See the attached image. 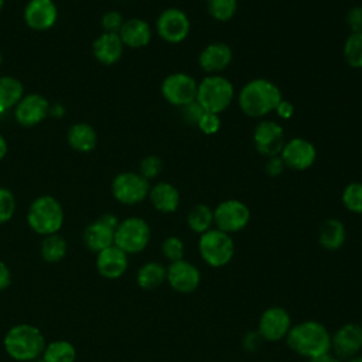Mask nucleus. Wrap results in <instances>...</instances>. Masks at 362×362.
<instances>
[{
	"instance_id": "nucleus-26",
	"label": "nucleus",
	"mask_w": 362,
	"mask_h": 362,
	"mask_svg": "<svg viewBox=\"0 0 362 362\" xmlns=\"http://www.w3.org/2000/svg\"><path fill=\"white\" fill-rule=\"evenodd\" d=\"M68 144L79 153H90L98 143V134L95 129L83 122L74 123L66 133Z\"/></svg>"
},
{
	"instance_id": "nucleus-21",
	"label": "nucleus",
	"mask_w": 362,
	"mask_h": 362,
	"mask_svg": "<svg viewBox=\"0 0 362 362\" xmlns=\"http://www.w3.org/2000/svg\"><path fill=\"white\" fill-rule=\"evenodd\" d=\"M129 267V255L112 245L99 253H96V270L98 273L109 280L122 277Z\"/></svg>"
},
{
	"instance_id": "nucleus-39",
	"label": "nucleus",
	"mask_w": 362,
	"mask_h": 362,
	"mask_svg": "<svg viewBox=\"0 0 362 362\" xmlns=\"http://www.w3.org/2000/svg\"><path fill=\"white\" fill-rule=\"evenodd\" d=\"M123 23H124V18H123L122 13H119L116 10L106 11L100 20L103 33H116L117 34L120 31Z\"/></svg>"
},
{
	"instance_id": "nucleus-4",
	"label": "nucleus",
	"mask_w": 362,
	"mask_h": 362,
	"mask_svg": "<svg viewBox=\"0 0 362 362\" xmlns=\"http://www.w3.org/2000/svg\"><path fill=\"white\" fill-rule=\"evenodd\" d=\"M64 208L52 195L37 197L27 209V223L41 236L58 233L64 225Z\"/></svg>"
},
{
	"instance_id": "nucleus-19",
	"label": "nucleus",
	"mask_w": 362,
	"mask_h": 362,
	"mask_svg": "<svg viewBox=\"0 0 362 362\" xmlns=\"http://www.w3.org/2000/svg\"><path fill=\"white\" fill-rule=\"evenodd\" d=\"M23 18L34 31H47L52 28L58 20V7L54 0H28Z\"/></svg>"
},
{
	"instance_id": "nucleus-9",
	"label": "nucleus",
	"mask_w": 362,
	"mask_h": 362,
	"mask_svg": "<svg viewBox=\"0 0 362 362\" xmlns=\"http://www.w3.org/2000/svg\"><path fill=\"white\" fill-rule=\"evenodd\" d=\"M250 222L249 206L239 199L229 198L219 202L214 208V225L225 233H236L243 230Z\"/></svg>"
},
{
	"instance_id": "nucleus-8",
	"label": "nucleus",
	"mask_w": 362,
	"mask_h": 362,
	"mask_svg": "<svg viewBox=\"0 0 362 362\" xmlns=\"http://www.w3.org/2000/svg\"><path fill=\"white\" fill-rule=\"evenodd\" d=\"M150 181L136 171L119 173L112 181L113 198L123 205L141 204L150 191Z\"/></svg>"
},
{
	"instance_id": "nucleus-16",
	"label": "nucleus",
	"mask_w": 362,
	"mask_h": 362,
	"mask_svg": "<svg viewBox=\"0 0 362 362\" xmlns=\"http://www.w3.org/2000/svg\"><path fill=\"white\" fill-rule=\"evenodd\" d=\"M362 349V325L346 322L331 334V351L341 361L359 355Z\"/></svg>"
},
{
	"instance_id": "nucleus-46",
	"label": "nucleus",
	"mask_w": 362,
	"mask_h": 362,
	"mask_svg": "<svg viewBox=\"0 0 362 362\" xmlns=\"http://www.w3.org/2000/svg\"><path fill=\"white\" fill-rule=\"evenodd\" d=\"M64 115H65V107H64L61 103L49 105V113H48V116L61 119V117H64Z\"/></svg>"
},
{
	"instance_id": "nucleus-5",
	"label": "nucleus",
	"mask_w": 362,
	"mask_h": 362,
	"mask_svg": "<svg viewBox=\"0 0 362 362\" xmlns=\"http://www.w3.org/2000/svg\"><path fill=\"white\" fill-rule=\"evenodd\" d=\"M233 99L235 88L232 82L221 74L206 75L198 82L195 100L204 112L221 115L232 105Z\"/></svg>"
},
{
	"instance_id": "nucleus-51",
	"label": "nucleus",
	"mask_w": 362,
	"mask_h": 362,
	"mask_svg": "<svg viewBox=\"0 0 362 362\" xmlns=\"http://www.w3.org/2000/svg\"><path fill=\"white\" fill-rule=\"evenodd\" d=\"M1 62H3V55H1V51H0V65H1Z\"/></svg>"
},
{
	"instance_id": "nucleus-37",
	"label": "nucleus",
	"mask_w": 362,
	"mask_h": 362,
	"mask_svg": "<svg viewBox=\"0 0 362 362\" xmlns=\"http://www.w3.org/2000/svg\"><path fill=\"white\" fill-rule=\"evenodd\" d=\"M16 208L14 194L6 187H0V225L7 223L14 216Z\"/></svg>"
},
{
	"instance_id": "nucleus-18",
	"label": "nucleus",
	"mask_w": 362,
	"mask_h": 362,
	"mask_svg": "<svg viewBox=\"0 0 362 362\" xmlns=\"http://www.w3.org/2000/svg\"><path fill=\"white\" fill-rule=\"evenodd\" d=\"M165 281L174 291L180 294H189L199 287L201 272L194 263L185 259L177 260L167 266Z\"/></svg>"
},
{
	"instance_id": "nucleus-3",
	"label": "nucleus",
	"mask_w": 362,
	"mask_h": 362,
	"mask_svg": "<svg viewBox=\"0 0 362 362\" xmlns=\"http://www.w3.org/2000/svg\"><path fill=\"white\" fill-rule=\"evenodd\" d=\"M47 345L42 331L27 322L16 324L8 328L3 338L6 354L18 362H34L41 358Z\"/></svg>"
},
{
	"instance_id": "nucleus-11",
	"label": "nucleus",
	"mask_w": 362,
	"mask_h": 362,
	"mask_svg": "<svg viewBox=\"0 0 362 362\" xmlns=\"http://www.w3.org/2000/svg\"><path fill=\"white\" fill-rule=\"evenodd\" d=\"M198 82L189 74L171 72L163 79L160 92L170 105L182 107L195 100Z\"/></svg>"
},
{
	"instance_id": "nucleus-41",
	"label": "nucleus",
	"mask_w": 362,
	"mask_h": 362,
	"mask_svg": "<svg viewBox=\"0 0 362 362\" xmlns=\"http://www.w3.org/2000/svg\"><path fill=\"white\" fill-rule=\"evenodd\" d=\"M345 20L351 33H362V6L351 7Z\"/></svg>"
},
{
	"instance_id": "nucleus-42",
	"label": "nucleus",
	"mask_w": 362,
	"mask_h": 362,
	"mask_svg": "<svg viewBox=\"0 0 362 362\" xmlns=\"http://www.w3.org/2000/svg\"><path fill=\"white\" fill-rule=\"evenodd\" d=\"M286 170V164L283 161V158L279 156H272V157H267V161H266V165H264V171L269 177L272 178H276V177H280Z\"/></svg>"
},
{
	"instance_id": "nucleus-34",
	"label": "nucleus",
	"mask_w": 362,
	"mask_h": 362,
	"mask_svg": "<svg viewBox=\"0 0 362 362\" xmlns=\"http://www.w3.org/2000/svg\"><path fill=\"white\" fill-rule=\"evenodd\" d=\"M342 205L352 214L362 215V182L352 181L342 189Z\"/></svg>"
},
{
	"instance_id": "nucleus-23",
	"label": "nucleus",
	"mask_w": 362,
	"mask_h": 362,
	"mask_svg": "<svg viewBox=\"0 0 362 362\" xmlns=\"http://www.w3.org/2000/svg\"><path fill=\"white\" fill-rule=\"evenodd\" d=\"M124 51V45L116 33H102L92 44L93 57L103 65L116 64Z\"/></svg>"
},
{
	"instance_id": "nucleus-43",
	"label": "nucleus",
	"mask_w": 362,
	"mask_h": 362,
	"mask_svg": "<svg viewBox=\"0 0 362 362\" xmlns=\"http://www.w3.org/2000/svg\"><path fill=\"white\" fill-rule=\"evenodd\" d=\"M262 341H263V339H262V337L259 335L257 331H256V332L250 331V332H247V334L243 337L242 345H243V348H245L246 351L253 352V351H256V349L260 346Z\"/></svg>"
},
{
	"instance_id": "nucleus-14",
	"label": "nucleus",
	"mask_w": 362,
	"mask_h": 362,
	"mask_svg": "<svg viewBox=\"0 0 362 362\" xmlns=\"http://www.w3.org/2000/svg\"><path fill=\"white\" fill-rule=\"evenodd\" d=\"M286 143L284 130L280 123L270 119H262L253 132V144L257 153L264 157L279 156Z\"/></svg>"
},
{
	"instance_id": "nucleus-49",
	"label": "nucleus",
	"mask_w": 362,
	"mask_h": 362,
	"mask_svg": "<svg viewBox=\"0 0 362 362\" xmlns=\"http://www.w3.org/2000/svg\"><path fill=\"white\" fill-rule=\"evenodd\" d=\"M346 362H362V355H356V356L348 359Z\"/></svg>"
},
{
	"instance_id": "nucleus-6",
	"label": "nucleus",
	"mask_w": 362,
	"mask_h": 362,
	"mask_svg": "<svg viewBox=\"0 0 362 362\" xmlns=\"http://www.w3.org/2000/svg\"><path fill=\"white\" fill-rule=\"evenodd\" d=\"M198 252L201 259L211 267H223L233 259L235 242L232 235L212 228L198 239Z\"/></svg>"
},
{
	"instance_id": "nucleus-10",
	"label": "nucleus",
	"mask_w": 362,
	"mask_h": 362,
	"mask_svg": "<svg viewBox=\"0 0 362 362\" xmlns=\"http://www.w3.org/2000/svg\"><path fill=\"white\" fill-rule=\"evenodd\" d=\"M189 31V17L181 8L168 7L163 10L156 20V33L164 42L180 44L188 38Z\"/></svg>"
},
{
	"instance_id": "nucleus-13",
	"label": "nucleus",
	"mask_w": 362,
	"mask_h": 362,
	"mask_svg": "<svg viewBox=\"0 0 362 362\" xmlns=\"http://www.w3.org/2000/svg\"><path fill=\"white\" fill-rule=\"evenodd\" d=\"M291 325L293 322L290 313L280 305H273L266 308L260 314L257 322V332L263 341L277 342L286 339Z\"/></svg>"
},
{
	"instance_id": "nucleus-17",
	"label": "nucleus",
	"mask_w": 362,
	"mask_h": 362,
	"mask_svg": "<svg viewBox=\"0 0 362 362\" xmlns=\"http://www.w3.org/2000/svg\"><path fill=\"white\" fill-rule=\"evenodd\" d=\"M49 102L40 93H24L13 109V116L20 126L33 127L48 117Z\"/></svg>"
},
{
	"instance_id": "nucleus-30",
	"label": "nucleus",
	"mask_w": 362,
	"mask_h": 362,
	"mask_svg": "<svg viewBox=\"0 0 362 362\" xmlns=\"http://www.w3.org/2000/svg\"><path fill=\"white\" fill-rule=\"evenodd\" d=\"M41 359L42 362H75L76 349L74 344L66 339H55L47 342Z\"/></svg>"
},
{
	"instance_id": "nucleus-1",
	"label": "nucleus",
	"mask_w": 362,
	"mask_h": 362,
	"mask_svg": "<svg viewBox=\"0 0 362 362\" xmlns=\"http://www.w3.org/2000/svg\"><path fill=\"white\" fill-rule=\"evenodd\" d=\"M238 106L249 117L262 119L274 112L283 99L280 88L270 79L255 78L246 82L238 93Z\"/></svg>"
},
{
	"instance_id": "nucleus-2",
	"label": "nucleus",
	"mask_w": 362,
	"mask_h": 362,
	"mask_svg": "<svg viewBox=\"0 0 362 362\" xmlns=\"http://www.w3.org/2000/svg\"><path fill=\"white\" fill-rule=\"evenodd\" d=\"M286 344L297 355L311 359L331 352V332L324 324L307 320L291 325Z\"/></svg>"
},
{
	"instance_id": "nucleus-22",
	"label": "nucleus",
	"mask_w": 362,
	"mask_h": 362,
	"mask_svg": "<svg viewBox=\"0 0 362 362\" xmlns=\"http://www.w3.org/2000/svg\"><path fill=\"white\" fill-rule=\"evenodd\" d=\"M148 201L157 212L173 214L178 209L181 195L178 188L168 181H158L150 187Z\"/></svg>"
},
{
	"instance_id": "nucleus-15",
	"label": "nucleus",
	"mask_w": 362,
	"mask_h": 362,
	"mask_svg": "<svg viewBox=\"0 0 362 362\" xmlns=\"http://www.w3.org/2000/svg\"><path fill=\"white\" fill-rule=\"evenodd\" d=\"M280 157L283 158L286 168H291L294 171H304L313 167L317 160V148L315 146L303 137H293L286 140Z\"/></svg>"
},
{
	"instance_id": "nucleus-40",
	"label": "nucleus",
	"mask_w": 362,
	"mask_h": 362,
	"mask_svg": "<svg viewBox=\"0 0 362 362\" xmlns=\"http://www.w3.org/2000/svg\"><path fill=\"white\" fill-rule=\"evenodd\" d=\"M180 109H181V119L184 120V123L191 124V126H197L201 116L204 115V109L198 105L197 100H194Z\"/></svg>"
},
{
	"instance_id": "nucleus-7",
	"label": "nucleus",
	"mask_w": 362,
	"mask_h": 362,
	"mask_svg": "<svg viewBox=\"0 0 362 362\" xmlns=\"http://www.w3.org/2000/svg\"><path fill=\"white\" fill-rule=\"evenodd\" d=\"M150 225L140 216H129L122 219L115 230V245L127 255L143 252L150 243Z\"/></svg>"
},
{
	"instance_id": "nucleus-44",
	"label": "nucleus",
	"mask_w": 362,
	"mask_h": 362,
	"mask_svg": "<svg viewBox=\"0 0 362 362\" xmlns=\"http://www.w3.org/2000/svg\"><path fill=\"white\" fill-rule=\"evenodd\" d=\"M274 112H276V115H277L280 119L288 120V119H291L293 115H294V105H293L291 102L286 100V99H281V100L279 102V105L276 106Z\"/></svg>"
},
{
	"instance_id": "nucleus-48",
	"label": "nucleus",
	"mask_w": 362,
	"mask_h": 362,
	"mask_svg": "<svg viewBox=\"0 0 362 362\" xmlns=\"http://www.w3.org/2000/svg\"><path fill=\"white\" fill-rule=\"evenodd\" d=\"M7 141L4 139V136L0 133V161L4 158V156L7 154Z\"/></svg>"
},
{
	"instance_id": "nucleus-45",
	"label": "nucleus",
	"mask_w": 362,
	"mask_h": 362,
	"mask_svg": "<svg viewBox=\"0 0 362 362\" xmlns=\"http://www.w3.org/2000/svg\"><path fill=\"white\" fill-rule=\"evenodd\" d=\"M10 284H11V270L3 260H0V291L6 290Z\"/></svg>"
},
{
	"instance_id": "nucleus-35",
	"label": "nucleus",
	"mask_w": 362,
	"mask_h": 362,
	"mask_svg": "<svg viewBox=\"0 0 362 362\" xmlns=\"http://www.w3.org/2000/svg\"><path fill=\"white\" fill-rule=\"evenodd\" d=\"M161 253L170 263L182 260L185 255V245L180 236H167L161 243Z\"/></svg>"
},
{
	"instance_id": "nucleus-33",
	"label": "nucleus",
	"mask_w": 362,
	"mask_h": 362,
	"mask_svg": "<svg viewBox=\"0 0 362 362\" xmlns=\"http://www.w3.org/2000/svg\"><path fill=\"white\" fill-rule=\"evenodd\" d=\"M206 8L209 16L219 21H230L238 11V0H206Z\"/></svg>"
},
{
	"instance_id": "nucleus-24",
	"label": "nucleus",
	"mask_w": 362,
	"mask_h": 362,
	"mask_svg": "<svg viewBox=\"0 0 362 362\" xmlns=\"http://www.w3.org/2000/svg\"><path fill=\"white\" fill-rule=\"evenodd\" d=\"M117 34L124 47L143 48L147 44H150L153 37V30L146 20L134 17V18L124 20Z\"/></svg>"
},
{
	"instance_id": "nucleus-27",
	"label": "nucleus",
	"mask_w": 362,
	"mask_h": 362,
	"mask_svg": "<svg viewBox=\"0 0 362 362\" xmlns=\"http://www.w3.org/2000/svg\"><path fill=\"white\" fill-rule=\"evenodd\" d=\"M23 96L24 86L20 79L10 75L0 76V116L14 109Z\"/></svg>"
},
{
	"instance_id": "nucleus-28",
	"label": "nucleus",
	"mask_w": 362,
	"mask_h": 362,
	"mask_svg": "<svg viewBox=\"0 0 362 362\" xmlns=\"http://www.w3.org/2000/svg\"><path fill=\"white\" fill-rule=\"evenodd\" d=\"M167 279V267L158 262H147L139 267L136 273V283L143 290H154L160 287Z\"/></svg>"
},
{
	"instance_id": "nucleus-38",
	"label": "nucleus",
	"mask_w": 362,
	"mask_h": 362,
	"mask_svg": "<svg viewBox=\"0 0 362 362\" xmlns=\"http://www.w3.org/2000/svg\"><path fill=\"white\" fill-rule=\"evenodd\" d=\"M222 126L221 117L216 113H209V112H204V115L201 116L197 127L206 136H212L216 134L219 132Z\"/></svg>"
},
{
	"instance_id": "nucleus-50",
	"label": "nucleus",
	"mask_w": 362,
	"mask_h": 362,
	"mask_svg": "<svg viewBox=\"0 0 362 362\" xmlns=\"http://www.w3.org/2000/svg\"><path fill=\"white\" fill-rule=\"evenodd\" d=\"M3 7H4V0H0V13H1Z\"/></svg>"
},
{
	"instance_id": "nucleus-12",
	"label": "nucleus",
	"mask_w": 362,
	"mask_h": 362,
	"mask_svg": "<svg viewBox=\"0 0 362 362\" xmlns=\"http://www.w3.org/2000/svg\"><path fill=\"white\" fill-rule=\"evenodd\" d=\"M119 222V218L109 212L90 222L82 233V240L86 249L93 253H99L100 250L115 245V230Z\"/></svg>"
},
{
	"instance_id": "nucleus-25",
	"label": "nucleus",
	"mask_w": 362,
	"mask_h": 362,
	"mask_svg": "<svg viewBox=\"0 0 362 362\" xmlns=\"http://www.w3.org/2000/svg\"><path fill=\"white\" fill-rule=\"evenodd\" d=\"M345 240L346 229L339 219L329 218L322 222L318 230V243L322 249L328 252H335L344 246Z\"/></svg>"
},
{
	"instance_id": "nucleus-20",
	"label": "nucleus",
	"mask_w": 362,
	"mask_h": 362,
	"mask_svg": "<svg viewBox=\"0 0 362 362\" xmlns=\"http://www.w3.org/2000/svg\"><path fill=\"white\" fill-rule=\"evenodd\" d=\"M232 48L225 42L215 41L202 48L198 57V64L208 75H218L232 64Z\"/></svg>"
},
{
	"instance_id": "nucleus-31",
	"label": "nucleus",
	"mask_w": 362,
	"mask_h": 362,
	"mask_svg": "<svg viewBox=\"0 0 362 362\" xmlns=\"http://www.w3.org/2000/svg\"><path fill=\"white\" fill-rule=\"evenodd\" d=\"M187 225L197 235L212 229L214 209L206 204H195L187 214Z\"/></svg>"
},
{
	"instance_id": "nucleus-47",
	"label": "nucleus",
	"mask_w": 362,
	"mask_h": 362,
	"mask_svg": "<svg viewBox=\"0 0 362 362\" xmlns=\"http://www.w3.org/2000/svg\"><path fill=\"white\" fill-rule=\"evenodd\" d=\"M308 362H342V361H341L339 358H337L334 354L328 352V354H324V355L311 358Z\"/></svg>"
},
{
	"instance_id": "nucleus-29",
	"label": "nucleus",
	"mask_w": 362,
	"mask_h": 362,
	"mask_svg": "<svg viewBox=\"0 0 362 362\" xmlns=\"http://www.w3.org/2000/svg\"><path fill=\"white\" fill-rule=\"evenodd\" d=\"M68 252V243L65 238L59 233H52L42 236L40 245V255L41 259L47 263H58L61 262Z\"/></svg>"
},
{
	"instance_id": "nucleus-36",
	"label": "nucleus",
	"mask_w": 362,
	"mask_h": 362,
	"mask_svg": "<svg viewBox=\"0 0 362 362\" xmlns=\"http://www.w3.org/2000/svg\"><path fill=\"white\" fill-rule=\"evenodd\" d=\"M163 168H164L163 160L156 154H148L141 158L137 173L140 175H143L147 181H151V180H156L161 174Z\"/></svg>"
},
{
	"instance_id": "nucleus-32",
	"label": "nucleus",
	"mask_w": 362,
	"mask_h": 362,
	"mask_svg": "<svg viewBox=\"0 0 362 362\" xmlns=\"http://www.w3.org/2000/svg\"><path fill=\"white\" fill-rule=\"evenodd\" d=\"M345 62L354 69H362V33H351L342 48Z\"/></svg>"
}]
</instances>
